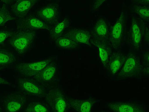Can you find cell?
I'll list each match as a JSON object with an SVG mask.
<instances>
[{"label":"cell","mask_w":149,"mask_h":112,"mask_svg":"<svg viewBox=\"0 0 149 112\" xmlns=\"http://www.w3.org/2000/svg\"><path fill=\"white\" fill-rule=\"evenodd\" d=\"M91 44L94 45L98 48L101 62L103 66L106 68L109 57L112 53V47L109 40L92 41Z\"/></svg>","instance_id":"4fadbf2b"},{"label":"cell","mask_w":149,"mask_h":112,"mask_svg":"<svg viewBox=\"0 0 149 112\" xmlns=\"http://www.w3.org/2000/svg\"><path fill=\"white\" fill-rule=\"evenodd\" d=\"M17 86L19 91L25 94H37L40 91L36 85L28 79L24 77L17 78Z\"/></svg>","instance_id":"e0dca14e"},{"label":"cell","mask_w":149,"mask_h":112,"mask_svg":"<svg viewBox=\"0 0 149 112\" xmlns=\"http://www.w3.org/2000/svg\"><path fill=\"white\" fill-rule=\"evenodd\" d=\"M106 0H95L92 6V9L93 11L98 8Z\"/></svg>","instance_id":"484cf974"},{"label":"cell","mask_w":149,"mask_h":112,"mask_svg":"<svg viewBox=\"0 0 149 112\" xmlns=\"http://www.w3.org/2000/svg\"><path fill=\"white\" fill-rule=\"evenodd\" d=\"M3 4L8 5L10 4L13 0H1Z\"/></svg>","instance_id":"f1b7e54d"},{"label":"cell","mask_w":149,"mask_h":112,"mask_svg":"<svg viewBox=\"0 0 149 112\" xmlns=\"http://www.w3.org/2000/svg\"><path fill=\"white\" fill-rule=\"evenodd\" d=\"M56 66L53 64L48 66H47L34 77L35 78L40 81H49L54 76L56 72Z\"/></svg>","instance_id":"ffe728a7"},{"label":"cell","mask_w":149,"mask_h":112,"mask_svg":"<svg viewBox=\"0 0 149 112\" xmlns=\"http://www.w3.org/2000/svg\"><path fill=\"white\" fill-rule=\"evenodd\" d=\"M36 34L34 31L19 29L10 37L9 43L18 54L22 55L31 46Z\"/></svg>","instance_id":"3957f363"},{"label":"cell","mask_w":149,"mask_h":112,"mask_svg":"<svg viewBox=\"0 0 149 112\" xmlns=\"http://www.w3.org/2000/svg\"><path fill=\"white\" fill-rule=\"evenodd\" d=\"M56 46L61 48L74 49L79 44L70 38L61 36L55 41Z\"/></svg>","instance_id":"7402d4cb"},{"label":"cell","mask_w":149,"mask_h":112,"mask_svg":"<svg viewBox=\"0 0 149 112\" xmlns=\"http://www.w3.org/2000/svg\"><path fill=\"white\" fill-rule=\"evenodd\" d=\"M59 8L57 3L48 4L38 9L36 15L52 28L59 22Z\"/></svg>","instance_id":"5b68a950"},{"label":"cell","mask_w":149,"mask_h":112,"mask_svg":"<svg viewBox=\"0 0 149 112\" xmlns=\"http://www.w3.org/2000/svg\"><path fill=\"white\" fill-rule=\"evenodd\" d=\"M127 16L122 10L119 18L112 26L109 33L108 40L112 47L117 50L125 40Z\"/></svg>","instance_id":"277c9868"},{"label":"cell","mask_w":149,"mask_h":112,"mask_svg":"<svg viewBox=\"0 0 149 112\" xmlns=\"http://www.w3.org/2000/svg\"><path fill=\"white\" fill-rule=\"evenodd\" d=\"M9 84V83L8 80L2 78L0 77V85L7 84Z\"/></svg>","instance_id":"83f0119b"},{"label":"cell","mask_w":149,"mask_h":112,"mask_svg":"<svg viewBox=\"0 0 149 112\" xmlns=\"http://www.w3.org/2000/svg\"><path fill=\"white\" fill-rule=\"evenodd\" d=\"M70 23V18L66 17L62 21L54 25L49 30L50 39L52 41H55L61 36Z\"/></svg>","instance_id":"ac0fdd59"},{"label":"cell","mask_w":149,"mask_h":112,"mask_svg":"<svg viewBox=\"0 0 149 112\" xmlns=\"http://www.w3.org/2000/svg\"><path fill=\"white\" fill-rule=\"evenodd\" d=\"M149 22H147L135 13L131 16L130 25L125 41L127 44L134 49H139L144 39Z\"/></svg>","instance_id":"6da1fadb"},{"label":"cell","mask_w":149,"mask_h":112,"mask_svg":"<svg viewBox=\"0 0 149 112\" xmlns=\"http://www.w3.org/2000/svg\"><path fill=\"white\" fill-rule=\"evenodd\" d=\"M39 0H17L11 6V10L19 18L26 16L29 10Z\"/></svg>","instance_id":"5bb4252c"},{"label":"cell","mask_w":149,"mask_h":112,"mask_svg":"<svg viewBox=\"0 0 149 112\" xmlns=\"http://www.w3.org/2000/svg\"><path fill=\"white\" fill-rule=\"evenodd\" d=\"M14 32L7 31H0V44L3 43L6 39L10 37Z\"/></svg>","instance_id":"d4e9b609"},{"label":"cell","mask_w":149,"mask_h":112,"mask_svg":"<svg viewBox=\"0 0 149 112\" xmlns=\"http://www.w3.org/2000/svg\"><path fill=\"white\" fill-rule=\"evenodd\" d=\"M51 60L47 59L33 62H22L16 65L15 70L18 74L24 76H34L47 66Z\"/></svg>","instance_id":"8992f818"},{"label":"cell","mask_w":149,"mask_h":112,"mask_svg":"<svg viewBox=\"0 0 149 112\" xmlns=\"http://www.w3.org/2000/svg\"><path fill=\"white\" fill-rule=\"evenodd\" d=\"M47 101L52 109L55 112L65 111L67 103L64 94L59 89L50 90L47 96Z\"/></svg>","instance_id":"9c48e42d"},{"label":"cell","mask_w":149,"mask_h":112,"mask_svg":"<svg viewBox=\"0 0 149 112\" xmlns=\"http://www.w3.org/2000/svg\"><path fill=\"white\" fill-rule=\"evenodd\" d=\"M125 58V56L120 52H112L106 67L108 73L112 76L116 74L121 69Z\"/></svg>","instance_id":"9a60e30c"},{"label":"cell","mask_w":149,"mask_h":112,"mask_svg":"<svg viewBox=\"0 0 149 112\" xmlns=\"http://www.w3.org/2000/svg\"><path fill=\"white\" fill-rule=\"evenodd\" d=\"M25 94L19 91L8 95L3 100L2 108L4 112L19 111L26 102Z\"/></svg>","instance_id":"52a82bcc"},{"label":"cell","mask_w":149,"mask_h":112,"mask_svg":"<svg viewBox=\"0 0 149 112\" xmlns=\"http://www.w3.org/2000/svg\"><path fill=\"white\" fill-rule=\"evenodd\" d=\"M132 11L147 22L149 21V6L148 5L134 4Z\"/></svg>","instance_id":"44dd1931"},{"label":"cell","mask_w":149,"mask_h":112,"mask_svg":"<svg viewBox=\"0 0 149 112\" xmlns=\"http://www.w3.org/2000/svg\"><path fill=\"white\" fill-rule=\"evenodd\" d=\"M15 19L11 15L7 5L3 4L0 8V26L3 25L8 21Z\"/></svg>","instance_id":"603a6c76"},{"label":"cell","mask_w":149,"mask_h":112,"mask_svg":"<svg viewBox=\"0 0 149 112\" xmlns=\"http://www.w3.org/2000/svg\"><path fill=\"white\" fill-rule=\"evenodd\" d=\"M27 112H45L48 111L44 106L37 103L29 104L25 110Z\"/></svg>","instance_id":"cb8c5ba5"},{"label":"cell","mask_w":149,"mask_h":112,"mask_svg":"<svg viewBox=\"0 0 149 112\" xmlns=\"http://www.w3.org/2000/svg\"><path fill=\"white\" fill-rule=\"evenodd\" d=\"M96 101L93 97L86 99H71L70 100L69 105L75 111L89 112L91 111Z\"/></svg>","instance_id":"2e32d148"},{"label":"cell","mask_w":149,"mask_h":112,"mask_svg":"<svg viewBox=\"0 0 149 112\" xmlns=\"http://www.w3.org/2000/svg\"><path fill=\"white\" fill-rule=\"evenodd\" d=\"M108 107L112 111L116 112H144L146 109L145 105L137 101L111 102Z\"/></svg>","instance_id":"8fae6325"},{"label":"cell","mask_w":149,"mask_h":112,"mask_svg":"<svg viewBox=\"0 0 149 112\" xmlns=\"http://www.w3.org/2000/svg\"><path fill=\"white\" fill-rule=\"evenodd\" d=\"M16 24L18 28L30 31L40 29L49 31L52 28L36 15H32L19 18Z\"/></svg>","instance_id":"ba28073f"},{"label":"cell","mask_w":149,"mask_h":112,"mask_svg":"<svg viewBox=\"0 0 149 112\" xmlns=\"http://www.w3.org/2000/svg\"><path fill=\"white\" fill-rule=\"evenodd\" d=\"M134 4L148 5L149 4V0H131Z\"/></svg>","instance_id":"4316f807"},{"label":"cell","mask_w":149,"mask_h":112,"mask_svg":"<svg viewBox=\"0 0 149 112\" xmlns=\"http://www.w3.org/2000/svg\"><path fill=\"white\" fill-rule=\"evenodd\" d=\"M67 37L79 44H91L92 34L91 30L76 28L68 30L62 35Z\"/></svg>","instance_id":"7c38bea8"},{"label":"cell","mask_w":149,"mask_h":112,"mask_svg":"<svg viewBox=\"0 0 149 112\" xmlns=\"http://www.w3.org/2000/svg\"><path fill=\"white\" fill-rule=\"evenodd\" d=\"M143 66L140 58L132 52L125 56L123 65L117 74L118 78H137L143 72Z\"/></svg>","instance_id":"7a4b0ae2"},{"label":"cell","mask_w":149,"mask_h":112,"mask_svg":"<svg viewBox=\"0 0 149 112\" xmlns=\"http://www.w3.org/2000/svg\"><path fill=\"white\" fill-rule=\"evenodd\" d=\"M2 109V107L1 106V104L0 102V111H1Z\"/></svg>","instance_id":"f546056e"},{"label":"cell","mask_w":149,"mask_h":112,"mask_svg":"<svg viewBox=\"0 0 149 112\" xmlns=\"http://www.w3.org/2000/svg\"><path fill=\"white\" fill-rule=\"evenodd\" d=\"M16 61L14 54L7 50L0 49V71L10 67Z\"/></svg>","instance_id":"d6986e66"},{"label":"cell","mask_w":149,"mask_h":112,"mask_svg":"<svg viewBox=\"0 0 149 112\" xmlns=\"http://www.w3.org/2000/svg\"><path fill=\"white\" fill-rule=\"evenodd\" d=\"M111 26L105 18L100 17L93 24L91 30L92 34V41H102L108 40Z\"/></svg>","instance_id":"30bf717a"}]
</instances>
